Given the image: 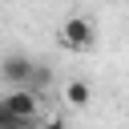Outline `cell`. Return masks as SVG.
I'll list each match as a JSON object with an SVG mask.
<instances>
[{
	"instance_id": "52a82bcc",
	"label": "cell",
	"mask_w": 129,
	"mask_h": 129,
	"mask_svg": "<svg viewBox=\"0 0 129 129\" xmlns=\"http://www.w3.org/2000/svg\"><path fill=\"white\" fill-rule=\"evenodd\" d=\"M40 129H64V121L60 117H48V121H40Z\"/></svg>"
},
{
	"instance_id": "8992f818",
	"label": "cell",
	"mask_w": 129,
	"mask_h": 129,
	"mask_svg": "<svg viewBox=\"0 0 129 129\" xmlns=\"http://www.w3.org/2000/svg\"><path fill=\"white\" fill-rule=\"evenodd\" d=\"M28 89H36V93H44V89H48V69H44V64H32V77H28Z\"/></svg>"
},
{
	"instance_id": "3957f363",
	"label": "cell",
	"mask_w": 129,
	"mask_h": 129,
	"mask_svg": "<svg viewBox=\"0 0 129 129\" xmlns=\"http://www.w3.org/2000/svg\"><path fill=\"white\" fill-rule=\"evenodd\" d=\"M4 81L16 89V85H28V77H32V60L28 56H20V52H12V56H4Z\"/></svg>"
},
{
	"instance_id": "5b68a950",
	"label": "cell",
	"mask_w": 129,
	"mask_h": 129,
	"mask_svg": "<svg viewBox=\"0 0 129 129\" xmlns=\"http://www.w3.org/2000/svg\"><path fill=\"white\" fill-rule=\"evenodd\" d=\"M0 129H40V121L36 117H20V113L0 105Z\"/></svg>"
},
{
	"instance_id": "6da1fadb",
	"label": "cell",
	"mask_w": 129,
	"mask_h": 129,
	"mask_svg": "<svg viewBox=\"0 0 129 129\" xmlns=\"http://www.w3.org/2000/svg\"><path fill=\"white\" fill-rule=\"evenodd\" d=\"M56 40H60V48H69V52H89V48L97 44V28H93L85 16H69V20L56 28Z\"/></svg>"
},
{
	"instance_id": "277c9868",
	"label": "cell",
	"mask_w": 129,
	"mask_h": 129,
	"mask_svg": "<svg viewBox=\"0 0 129 129\" xmlns=\"http://www.w3.org/2000/svg\"><path fill=\"white\" fill-rule=\"evenodd\" d=\"M89 97H93V89H89L85 81H69V85H64V105L85 109V105H89Z\"/></svg>"
},
{
	"instance_id": "7a4b0ae2",
	"label": "cell",
	"mask_w": 129,
	"mask_h": 129,
	"mask_svg": "<svg viewBox=\"0 0 129 129\" xmlns=\"http://www.w3.org/2000/svg\"><path fill=\"white\" fill-rule=\"evenodd\" d=\"M0 105H4V109H12V113H20V117H36V121H40V93H36V89H28V85H16Z\"/></svg>"
}]
</instances>
